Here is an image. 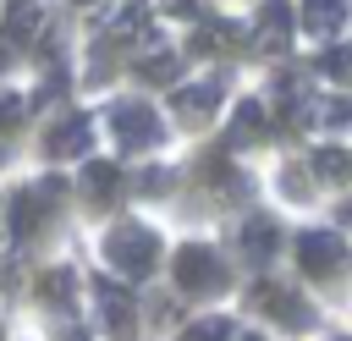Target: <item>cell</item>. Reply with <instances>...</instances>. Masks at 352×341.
I'll return each instance as SVG.
<instances>
[{
	"instance_id": "6da1fadb",
	"label": "cell",
	"mask_w": 352,
	"mask_h": 341,
	"mask_svg": "<svg viewBox=\"0 0 352 341\" xmlns=\"http://www.w3.org/2000/svg\"><path fill=\"white\" fill-rule=\"evenodd\" d=\"M110 253H116L121 264H138V270H143V264L154 258V242H148L143 231H132V236H116V242H110Z\"/></svg>"
},
{
	"instance_id": "7a4b0ae2",
	"label": "cell",
	"mask_w": 352,
	"mask_h": 341,
	"mask_svg": "<svg viewBox=\"0 0 352 341\" xmlns=\"http://www.w3.org/2000/svg\"><path fill=\"white\" fill-rule=\"evenodd\" d=\"M182 280H187V286H209V280H214V258L198 253V248H187V253H182Z\"/></svg>"
}]
</instances>
